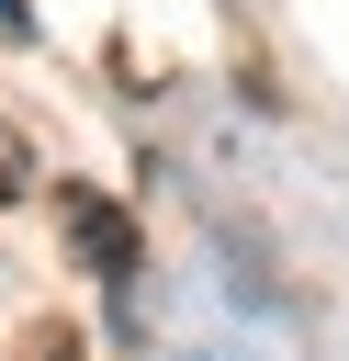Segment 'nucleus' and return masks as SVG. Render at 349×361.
Listing matches in <instances>:
<instances>
[{
  "label": "nucleus",
  "instance_id": "1",
  "mask_svg": "<svg viewBox=\"0 0 349 361\" xmlns=\"http://www.w3.org/2000/svg\"><path fill=\"white\" fill-rule=\"evenodd\" d=\"M56 237H68V259H79L101 293H135V271H146V226H135L113 192H90V180H56Z\"/></svg>",
  "mask_w": 349,
  "mask_h": 361
},
{
  "label": "nucleus",
  "instance_id": "2",
  "mask_svg": "<svg viewBox=\"0 0 349 361\" xmlns=\"http://www.w3.org/2000/svg\"><path fill=\"white\" fill-rule=\"evenodd\" d=\"M11 361H79V327H68V316H45V327H23V338H11Z\"/></svg>",
  "mask_w": 349,
  "mask_h": 361
},
{
  "label": "nucleus",
  "instance_id": "3",
  "mask_svg": "<svg viewBox=\"0 0 349 361\" xmlns=\"http://www.w3.org/2000/svg\"><path fill=\"white\" fill-rule=\"evenodd\" d=\"M34 192V147H23V124L0 113V203H23Z\"/></svg>",
  "mask_w": 349,
  "mask_h": 361
}]
</instances>
